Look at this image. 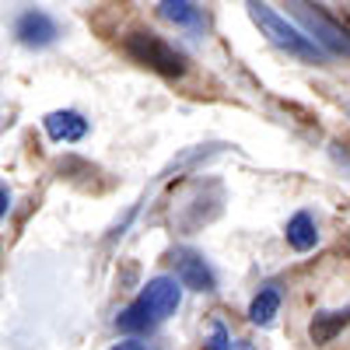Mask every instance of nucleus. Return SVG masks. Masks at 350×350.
<instances>
[{"label":"nucleus","mask_w":350,"mask_h":350,"mask_svg":"<svg viewBox=\"0 0 350 350\" xmlns=\"http://www.w3.org/2000/svg\"><path fill=\"white\" fill-rule=\"evenodd\" d=\"M8 211H11V189L0 186V217H8Z\"/></svg>","instance_id":"obj_14"},{"label":"nucleus","mask_w":350,"mask_h":350,"mask_svg":"<svg viewBox=\"0 0 350 350\" xmlns=\"http://www.w3.org/2000/svg\"><path fill=\"white\" fill-rule=\"evenodd\" d=\"M245 8H249V18L259 28V36H267L277 49H284L287 56H298V60H305V64H326V49L312 36H305L301 28H295L287 18H280L270 4H262V0H245Z\"/></svg>","instance_id":"obj_2"},{"label":"nucleus","mask_w":350,"mask_h":350,"mask_svg":"<svg viewBox=\"0 0 350 350\" xmlns=\"http://www.w3.org/2000/svg\"><path fill=\"white\" fill-rule=\"evenodd\" d=\"M347 112H350V102H347Z\"/></svg>","instance_id":"obj_16"},{"label":"nucleus","mask_w":350,"mask_h":350,"mask_svg":"<svg viewBox=\"0 0 350 350\" xmlns=\"http://www.w3.org/2000/svg\"><path fill=\"white\" fill-rule=\"evenodd\" d=\"M242 350H256V347H249V343H242Z\"/></svg>","instance_id":"obj_15"},{"label":"nucleus","mask_w":350,"mask_h":350,"mask_svg":"<svg viewBox=\"0 0 350 350\" xmlns=\"http://www.w3.org/2000/svg\"><path fill=\"white\" fill-rule=\"evenodd\" d=\"M277 312H280V291L277 287H262L249 305V319L256 326H270Z\"/></svg>","instance_id":"obj_10"},{"label":"nucleus","mask_w":350,"mask_h":350,"mask_svg":"<svg viewBox=\"0 0 350 350\" xmlns=\"http://www.w3.org/2000/svg\"><path fill=\"white\" fill-rule=\"evenodd\" d=\"M284 239H287V245L295 249V252H308V249H315V242H319V231H315V221H312V214H295L287 221V228H284Z\"/></svg>","instance_id":"obj_9"},{"label":"nucleus","mask_w":350,"mask_h":350,"mask_svg":"<svg viewBox=\"0 0 350 350\" xmlns=\"http://www.w3.org/2000/svg\"><path fill=\"white\" fill-rule=\"evenodd\" d=\"M123 49H126V56L133 64L148 67V70H154L161 77H186V70H189L186 56L154 32H130L123 39Z\"/></svg>","instance_id":"obj_3"},{"label":"nucleus","mask_w":350,"mask_h":350,"mask_svg":"<svg viewBox=\"0 0 350 350\" xmlns=\"http://www.w3.org/2000/svg\"><path fill=\"white\" fill-rule=\"evenodd\" d=\"M14 39H18L21 46H28V49H46V46H53L56 39H60V25H56L53 14L32 8V11L18 14V21H14Z\"/></svg>","instance_id":"obj_5"},{"label":"nucleus","mask_w":350,"mask_h":350,"mask_svg":"<svg viewBox=\"0 0 350 350\" xmlns=\"http://www.w3.org/2000/svg\"><path fill=\"white\" fill-rule=\"evenodd\" d=\"M347 323H350V308H347V312H323V315H315V319H312L308 333H312L315 343H329Z\"/></svg>","instance_id":"obj_11"},{"label":"nucleus","mask_w":350,"mask_h":350,"mask_svg":"<svg viewBox=\"0 0 350 350\" xmlns=\"http://www.w3.org/2000/svg\"><path fill=\"white\" fill-rule=\"evenodd\" d=\"M172 259H175V277H179L183 287H189V291H214L217 287V277L211 270V262L203 259L200 252L179 249Z\"/></svg>","instance_id":"obj_6"},{"label":"nucleus","mask_w":350,"mask_h":350,"mask_svg":"<svg viewBox=\"0 0 350 350\" xmlns=\"http://www.w3.org/2000/svg\"><path fill=\"white\" fill-rule=\"evenodd\" d=\"M42 126H46L49 140H56V144H77V140L88 137V120L77 109H56V112H49L42 120Z\"/></svg>","instance_id":"obj_7"},{"label":"nucleus","mask_w":350,"mask_h":350,"mask_svg":"<svg viewBox=\"0 0 350 350\" xmlns=\"http://www.w3.org/2000/svg\"><path fill=\"white\" fill-rule=\"evenodd\" d=\"M203 350H231V333L221 323H214L211 326V336L203 340Z\"/></svg>","instance_id":"obj_12"},{"label":"nucleus","mask_w":350,"mask_h":350,"mask_svg":"<svg viewBox=\"0 0 350 350\" xmlns=\"http://www.w3.org/2000/svg\"><path fill=\"white\" fill-rule=\"evenodd\" d=\"M179 301H183L179 277H151L140 287V295L116 315V326L123 333H151L168 315H175Z\"/></svg>","instance_id":"obj_1"},{"label":"nucleus","mask_w":350,"mask_h":350,"mask_svg":"<svg viewBox=\"0 0 350 350\" xmlns=\"http://www.w3.org/2000/svg\"><path fill=\"white\" fill-rule=\"evenodd\" d=\"M158 18L175 25V28H186V32H200L203 28V11L193 4V0H161Z\"/></svg>","instance_id":"obj_8"},{"label":"nucleus","mask_w":350,"mask_h":350,"mask_svg":"<svg viewBox=\"0 0 350 350\" xmlns=\"http://www.w3.org/2000/svg\"><path fill=\"white\" fill-rule=\"evenodd\" d=\"M112 350H148V347H144L140 340H133V336H126V340H120V343H116Z\"/></svg>","instance_id":"obj_13"},{"label":"nucleus","mask_w":350,"mask_h":350,"mask_svg":"<svg viewBox=\"0 0 350 350\" xmlns=\"http://www.w3.org/2000/svg\"><path fill=\"white\" fill-rule=\"evenodd\" d=\"M291 11H295V18L312 32V39L323 46L326 53H336V56H347L350 60V32L343 25H336L329 14H323L315 4H308V0H287Z\"/></svg>","instance_id":"obj_4"}]
</instances>
